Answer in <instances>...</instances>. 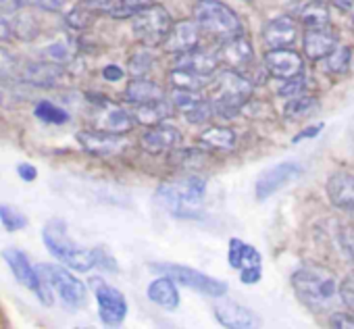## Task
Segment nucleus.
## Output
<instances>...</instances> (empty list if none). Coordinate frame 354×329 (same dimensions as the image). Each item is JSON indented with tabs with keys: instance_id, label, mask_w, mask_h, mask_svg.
I'll return each mask as SVG.
<instances>
[{
	"instance_id": "1",
	"label": "nucleus",
	"mask_w": 354,
	"mask_h": 329,
	"mask_svg": "<svg viewBox=\"0 0 354 329\" xmlns=\"http://www.w3.org/2000/svg\"><path fill=\"white\" fill-rule=\"evenodd\" d=\"M292 288L298 300L313 312L333 310L339 298V285L333 271L319 265H304L292 273Z\"/></svg>"
},
{
	"instance_id": "2",
	"label": "nucleus",
	"mask_w": 354,
	"mask_h": 329,
	"mask_svg": "<svg viewBox=\"0 0 354 329\" xmlns=\"http://www.w3.org/2000/svg\"><path fill=\"white\" fill-rule=\"evenodd\" d=\"M207 196V182L198 176L173 180L156 190V200L180 219H201L203 217V205Z\"/></svg>"
},
{
	"instance_id": "3",
	"label": "nucleus",
	"mask_w": 354,
	"mask_h": 329,
	"mask_svg": "<svg viewBox=\"0 0 354 329\" xmlns=\"http://www.w3.org/2000/svg\"><path fill=\"white\" fill-rule=\"evenodd\" d=\"M250 98L252 82L244 77L238 69H227L209 84V100L215 109V115L236 117Z\"/></svg>"
},
{
	"instance_id": "4",
	"label": "nucleus",
	"mask_w": 354,
	"mask_h": 329,
	"mask_svg": "<svg viewBox=\"0 0 354 329\" xmlns=\"http://www.w3.org/2000/svg\"><path fill=\"white\" fill-rule=\"evenodd\" d=\"M42 240L46 250L65 267L73 269V271H90L92 267H96L94 261V250H86L82 248L67 232L65 221L61 219H50L44 227H42Z\"/></svg>"
},
{
	"instance_id": "5",
	"label": "nucleus",
	"mask_w": 354,
	"mask_h": 329,
	"mask_svg": "<svg viewBox=\"0 0 354 329\" xmlns=\"http://www.w3.org/2000/svg\"><path fill=\"white\" fill-rule=\"evenodd\" d=\"M194 21L201 26V30L221 40L242 34L238 15L219 0H198L194 5Z\"/></svg>"
},
{
	"instance_id": "6",
	"label": "nucleus",
	"mask_w": 354,
	"mask_h": 329,
	"mask_svg": "<svg viewBox=\"0 0 354 329\" xmlns=\"http://www.w3.org/2000/svg\"><path fill=\"white\" fill-rule=\"evenodd\" d=\"M38 273L48 281V285L59 296V300L65 308L77 310V308L86 306V302H88L86 285L77 277H73L63 265H50V263L38 265Z\"/></svg>"
},
{
	"instance_id": "7",
	"label": "nucleus",
	"mask_w": 354,
	"mask_h": 329,
	"mask_svg": "<svg viewBox=\"0 0 354 329\" xmlns=\"http://www.w3.org/2000/svg\"><path fill=\"white\" fill-rule=\"evenodd\" d=\"M3 258H5V263L9 265L11 273L15 275V279H17L24 288L32 290V292L38 296V300H40L42 304H46V306L53 304V294H55L53 288H50L48 281L38 273V267H34V265L30 263V258H28V254H26L24 250H19V248H5V250H3Z\"/></svg>"
},
{
	"instance_id": "8",
	"label": "nucleus",
	"mask_w": 354,
	"mask_h": 329,
	"mask_svg": "<svg viewBox=\"0 0 354 329\" xmlns=\"http://www.w3.org/2000/svg\"><path fill=\"white\" fill-rule=\"evenodd\" d=\"M152 271H158L167 277H171L175 283H182V285H188L201 294H207V296H213V298H221L225 292H227V283L225 281H219L203 271H196L192 267H184V265H173V263H156V265H150Z\"/></svg>"
},
{
	"instance_id": "9",
	"label": "nucleus",
	"mask_w": 354,
	"mask_h": 329,
	"mask_svg": "<svg viewBox=\"0 0 354 329\" xmlns=\"http://www.w3.org/2000/svg\"><path fill=\"white\" fill-rule=\"evenodd\" d=\"M173 21L169 17V13L160 7L150 3L148 7H144L131 24V32L133 36L144 44V46H158L165 42L167 34L171 32Z\"/></svg>"
},
{
	"instance_id": "10",
	"label": "nucleus",
	"mask_w": 354,
	"mask_h": 329,
	"mask_svg": "<svg viewBox=\"0 0 354 329\" xmlns=\"http://www.w3.org/2000/svg\"><path fill=\"white\" fill-rule=\"evenodd\" d=\"M92 290H94V298L98 302V314L100 321L109 327H117L125 321L127 317V300L125 296L113 288L111 283H106L102 277H92Z\"/></svg>"
},
{
	"instance_id": "11",
	"label": "nucleus",
	"mask_w": 354,
	"mask_h": 329,
	"mask_svg": "<svg viewBox=\"0 0 354 329\" xmlns=\"http://www.w3.org/2000/svg\"><path fill=\"white\" fill-rule=\"evenodd\" d=\"M88 98L92 102V121L96 129L111 131V133H127L133 127L136 119L123 106L102 96H88Z\"/></svg>"
},
{
	"instance_id": "12",
	"label": "nucleus",
	"mask_w": 354,
	"mask_h": 329,
	"mask_svg": "<svg viewBox=\"0 0 354 329\" xmlns=\"http://www.w3.org/2000/svg\"><path fill=\"white\" fill-rule=\"evenodd\" d=\"M227 258H230V265L240 271V281L242 283L252 285V283L261 281V277H263V267H261L263 258H261V252L257 248H252L250 244H246V242H242L238 238H232Z\"/></svg>"
},
{
	"instance_id": "13",
	"label": "nucleus",
	"mask_w": 354,
	"mask_h": 329,
	"mask_svg": "<svg viewBox=\"0 0 354 329\" xmlns=\"http://www.w3.org/2000/svg\"><path fill=\"white\" fill-rule=\"evenodd\" d=\"M302 164H298L296 160H286V162H279L275 167H271L269 171H265L259 180H257V186H254V194L259 200H267L271 198L273 194H277L281 188H286L288 184H292L296 178L302 176Z\"/></svg>"
},
{
	"instance_id": "14",
	"label": "nucleus",
	"mask_w": 354,
	"mask_h": 329,
	"mask_svg": "<svg viewBox=\"0 0 354 329\" xmlns=\"http://www.w3.org/2000/svg\"><path fill=\"white\" fill-rule=\"evenodd\" d=\"M77 142L82 148L94 156H115L125 150L127 142L123 133H111L102 129H88L77 133Z\"/></svg>"
},
{
	"instance_id": "15",
	"label": "nucleus",
	"mask_w": 354,
	"mask_h": 329,
	"mask_svg": "<svg viewBox=\"0 0 354 329\" xmlns=\"http://www.w3.org/2000/svg\"><path fill=\"white\" fill-rule=\"evenodd\" d=\"M263 63L267 73L275 79H290L304 73L302 57L292 48H269Z\"/></svg>"
},
{
	"instance_id": "16",
	"label": "nucleus",
	"mask_w": 354,
	"mask_h": 329,
	"mask_svg": "<svg viewBox=\"0 0 354 329\" xmlns=\"http://www.w3.org/2000/svg\"><path fill=\"white\" fill-rule=\"evenodd\" d=\"M182 144V133L171 125H152L140 138V148L148 154H171Z\"/></svg>"
},
{
	"instance_id": "17",
	"label": "nucleus",
	"mask_w": 354,
	"mask_h": 329,
	"mask_svg": "<svg viewBox=\"0 0 354 329\" xmlns=\"http://www.w3.org/2000/svg\"><path fill=\"white\" fill-rule=\"evenodd\" d=\"M217 53H219L221 63H225L230 69H238V71L246 69L254 61V48L244 34L221 40Z\"/></svg>"
},
{
	"instance_id": "18",
	"label": "nucleus",
	"mask_w": 354,
	"mask_h": 329,
	"mask_svg": "<svg viewBox=\"0 0 354 329\" xmlns=\"http://www.w3.org/2000/svg\"><path fill=\"white\" fill-rule=\"evenodd\" d=\"M335 46H337V38L329 30V24L327 26H315V28H306L304 30L302 48H304V55L310 61L325 59L327 55H331L335 50Z\"/></svg>"
},
{
	"instance_id": "19",
	"label": "nucleus",
	"mask_w": 354,
	"mask_h": 329,
	"mask_svg": "<svg viewBox=\"0 0 354 329\" xmlns=\"http://www.w3.org/2000/svg\"><path fill=\"white\" fill-rule=\"evenodd\" d=\"M201 42V26L196 21H177L167 34L162 48L171 55H182L196 48Z\"/></svg>"
},
{
	"instance_id": "20",
	"label": "nucleus",
	"mask_w": 354,
	"mask_h": 329,
	"mask_svg": "<svg viewBox=\"0 0 354 329\" xmlns=\"http://www.w3.org/2000/svg\"><path fill=\"white\" fill-rule=\"evenodd\" d=\"M327 196L331 205L350 217H354V176L346 171H335L327 180Z\"/></svg>"
},
{
	"instance_id": "21",
	"label": "nucleus",
	"mask_w": 354,
	"mask_h": 329,
	"mask_svg": "<svg viewBox=\"0 0 354 329\" xmlns=\"http://www.w3.org/2000/svg\"><path fill=\"white\" fill-rule=\"evenodd\" d=\"M298 38V24L294 17L283 15L271 19L263 28V40L267 48H290Z\"/></svg>"
},
{
	"instance_id": "22",
	"label": "nucleus",
	"mask_w": 354,
	"mask_h": 329,
	"mask_svg": "<svg viewBox=\"0 0 354 329\" xmlns=\"http://www.w3.org/2000/svg\"><path fill=\"white\" fill-rule=\"evenodd\" d=\"M215 317L223 327L246 329V327H259L261 325V319L250 308H246L238 302H230V300L215 304Z\"/></svg>"
},
{
	"instance_id": "23",
	"label": "nucleus",
	"mask_w": 354,
	"mask_h": 329,
	"mask_svg": "<svg viewBox=\"0 0 354 329\" xmlns=\"http://www.w3.org/2000/svg\"><path fill=\"white\" fill-rule=\"evenodd\" d=\"M219 65H221L219 53H213V50H207V48H198V46L188 50V53L177 55V61H175V67L190 69V71L201 73V75L215 73Z\"/></svg>"
},
{
	"instance_id": "24",
	"label": "nucleus",
	"mask_w": 354,
	"mask_h": 329,
	"mask_svg": "<svg viewBox=\"0 0 354 329\" xmlns=\"http://www.w3.org/2000/svg\"><path fill=\"white\" fill-rule=\"evenodd\" d=\"M61 77H63V67L61 63H55V61H38V63L28 65L24 71V79L40 88L57 86Z\"/></svg>"
},
{
	"instance_id": "25",
	"label": "nucleus",
	"mask_w": 354,
	"mask_h": 329,
	"mask_svg": "<svg viewBox=\"0 0 354 329\" xmlns=\"http://www.w3.org/2000/svg\"><path fill=\"white\" fill-rule=\"evenodd\" d=\"M173 102L167 100V98H158V100H152V102H144V104H136V111L131 113L136 123L140 125H146V127H152V125H158L162 123L171 113H173Z\"/></svg>"
},
{
	"instance_id": "26",
	"label": "nucleus",
	"mask_w": 354,
	"mask_h": 329,
	"mask_svg": "<svg viewBox=\"0 0 354 329\" xmlns=\"http://www.w3.org/2000/svg\"><path fill=\"white\" fill-rule=\"evenodd\" d=\"M146 292H148V298H150L154 304H158V306H162V308H167V310H173V308L180 306V292H177L175 281H173L171 277H167V275L154 279V281L148 285Z\"/></svg>"
},
{
	"instance_id": "27",
	"label": "nucleus",
	"mask_w": 354,
	"mask_h": 329,
	"mask_svg": "<svg viewBox=\"0 0 354 329\" xmlns=\"http://www.w3.org/2000/svg\"><path fill=\"white\" fill-rule=\"evenodd\" d=\"M158 98H165L162 88L158 84L146 79V77H133L125 88V100L133 106L144 104V102H152Z\"/></svg>"
},
{
	"instance_id": "28",
	"label": "nucleus",
	"mask_w": 354,
	"mask_h": 329,
	"mask_svg": "<svg viewBox=\"0 0 354 329\" xmlns=\"http://www.w3.org/2000/svg\"><path fill=\"white\" fill-rule=\"evenodd\" d=\"M296 19L306 26V28H315V26H327L329 24V11L325 7L323 0H308L302 7L296 9Z\"/></svg>"
},
{
	"instance_id": "29",
	"label": "nucleus",
	"mask_w": 354,
	"mask_h": 329,
	"mask_svg": "<svg viewBox=\"0 0 354 329\" xmlns=\"http://www.w3.org/2000/svg\"><path fill=\"white\" fill-rule=\"evenodd\" d=\"M317 109H319V100L315 96L298 94V96H292L283 104V117L290 119V121H302V119L315 115Z\"/></svg>"
},
{
	"instance_id": "30",
	"label": "nucleus",
	"mask_w": 354,
	"mask_h": 329,
	"mask_svg": "<svg viewBox=\"0 0 354 329\" xmlns=\"http://www.w3.org/2000/svg\"><path fill=\"white\" fill-rule=\"evenodd\" d=\"M236 131L230 127H209L203 135H201V146L209 148V150H232L236 146Z\"/></svg>"
},
{
	"instance_id": "31",
	"label": "nucleus",
	"mask_w": 354,
	"mask_h": 329,
	"mask_svg": "<svg viewBox=\"0 0 354 329\" xmlns=\"http://www.w3.org/2000/svg\"><path fill=\"white\" fill-rule=\"evenodd\" d=\"M169 79H171L173 88H182V90H203L211 84L209 75H201V73H194V71L182 69V67H173L169 73Z\"/></svg>"
},
{
	"instance_id": "32",
	"label": "nucleus",
	"mask_w": 354,
	"mask_h": 329,
	"mask_svg": "<svg viewBox=\"0 0 354 329\" xmlns=\"http://www.w3.org/2000/svg\"><path fill=\"white\" fill-rule=\"evenodd\" d=\"M46 55L55 63H69L77 55V42L71 36H59L55 42H50V46L46 48Z\"/></svg>"
},
{
	"instance_id": "33",
	"label": "nucleus",
	"mask_w": 354,
	"mask_h": 329,
	"mask_svg": "<svg viewBox=\"0 0 354 329\" xmlns=\"http://www.w3.org/2000/svg\"><path fill=\"white\" fill-rule=\"evenodd\" d=\"M34 115L42 121V123H48V125H63L69 121V113L61 106H57L55 102L50 100H42L36 104V111Z\"/></svg>"
},
{
	"instance_id": "34",
	"label": "nucleus",
	"mask_w": 354,
	"mask_h": 329,
	"mask_svg": "<svg viewBox=\"0 0 354 329\" xmlns=\"http://www.w3.org/2000/svg\"><path fill=\"white\" fill-rule=\"evenodd\" d=\"M152 0H115V3L106 9V13L113 19H133L144 7H148Z\"/></svg>"
},
{
	"instance_id": "35",
	"label": "nucleus",
	"mask_w": 354,
	"mask_h": 329,
	"mask_svg": "<svg viewBox=\"0 0 354 329\" xmlns=\"http://www.w3.org/2000/svg\"><path fill=\"white\" fill-rule=\"evenodd\" d=\"M350 61H352V53L348 46H335V50L331 55L325 57V69L327 73L331 75H342L348 71L350 67Z\"/></svg>"
},
{
	"instance_id": "36",
	"label": "nucleus",
	"mask_w": 354,
	"mask_h": 329,
	"mask_svg": "<svg viewBox=\"0 0 354 329\" xmlns=\"http://www.w3.org/2000/svg\"><path fill=\"white\" fill-rule=\"evenodd\" d=\"M11 34L13 38H19V40H34V36L38 34V24L28 13L15 15L11 17Z\"/></svg>"
},
{
	"instance_id": "37",
	"label": "nucleus",
	"mask_w": 354,
	"mask_h": 329,
	"mask_svg": "<svg viewBox=\"0 0 354 329\" xmlns=\"http://www.w3.org/2000/svg\"><path fill=\"white\" fill-rule=\"evenodd\" d=\"M0 223L5 225L7 232H19L24 227H28V217L21 211H17L15 207L0 205Z\"/></svg>"
},
{
	"instance_id": "38",
	"label": "nucleus",
	"mask_w": 354,
	"mask_h": 329,
	"mask_svg": "<svg viewBox=\"0 0 354 329\" xmlns=\"http://www.w3.org/2000/svg\"><path fill=\"white\" fill-rule=\"evenodd\" d=\"M213 115H215V109H213V104H211L209 98H203V100H198L192 109L184 111L186 121H190V123H194V125L209 123V121L213 119Z\"/></svg>"
},
{
	"instance_id": "39",
	"label": "nucleus",
	"mask_w": 354,
	"mask_h": 329,
	"mask_svg": "<svg viewBox=\"0 0 354 329\" xmlns=\"http://www.w3.org/2000/svg\"><path fill=\"white\" fill-rule=\"evenodd\" d=\"M198 100H203L201 90H182V88H173L171 92V102L177 111H188L192 109Z\"/></svg>"
},
{
	"instance_id": "40",
	"label": "nucleus",
	"mask_w": 354,
	"mask_h": 329,
	"mask_svg": "<svg viewBox=\"0 0 354 329\" xmlns=\"http://www.w3.org/2000/svg\"><path fill=\"white\" fill-rule=\"evenodd\" d=\"M173 154V160L177 162V164H184V167H203L205 164V160L209 158V154L207 152H203V150H194V148H188V150H173L171 152Z\"/></svg>"
},
{
	"instance_id": "41",
	"label": "nucleus",
	"mask_w": 354,
	"mask_h": 329,
	"mask_svg": "<svg viewBox=\"0 0 354 329\" xmlns=\"http://www.w3.org/2000/svg\"><path fill=\"white\" fill-rule=\"evenodd\" d=\"M94 9H90L88 5H86V9L84 7H77V9H73L69 15H67V24L71 26V28H75V30H84V28H90V24L94 21Z\"/></svg>"
},
{
	"instance_id": "42",
	"label": "nucleus",
	"mask_w": 354,
	"mask_h": 329,
	"mask_svg": "<svg viewBox=\"0 0 354 329\" xmlns=\"http://www.w3.org/2000/svg\"><path fill=\"white\" fill-rule=\"evenodd\" d=\"M281 84L277 86V94L283 96V98H292V96H298L304 92V73L296 75V77H290V79H279Z\"/></svg>"
},
{
	"instance_id": "43",
	"label": "nucleus",
	"mask_w": 354,
	"mask_h": 329,
	"mask_svg": "<svg viewBox=\"0 0 354 329\" xmlns=\"http://www.w3.org/2000/svg\"><path fill=\"white\" fill-rule=\"evenodd\" d=\"M150 67H152V57L146 50H140L129 59V73L133 77H144L150 71Z\"/></svg>"
},
{
	"instance_id": "44",
	"label": "nucleus",
	"mask_w": 354,
	"mask_h": 329,
	"mask_svg": "<svg viewBox=\"0 0 354 329\" xmlns=\"http://www.w3.org/2000/svg\"><path fill=\"white\" fill-rule=\"evenodd\" d=\"M339 298H342L344 306L350 312H354V271L344 277V281L339 285Z\"/></svg>"
},
{
	"instance_id": "45",
	"label": "nucleus",
	"mask_w": 354,
	"mask_h": 329,
	"mask_svg": "<svg viewBox=\"0 0 354 329\" xmlns=\"http://www.w3.org/2000/svg\"><path fill=\"white\" fill-rule=\"evenodd\" d=\"M339 244H342L344 252L354 261V225L342 227V232H339Z\"/></svg>"
},
{
	"instance_id": "46",
	"label": "nucleus",
	"mask_w": 354,
	"mask_h": 329,
	"mask_svg": "<svg viewBox=\"0 0 354 329\" xmlns=\"http://www.w3.org/2000/svg\"><path fill=\"white\" fill-rule=\"evenodd\" d=\"M94 261H96V267H102L104 271H117L115 258L104 248H96L94 250Z\"/></svg>"
},
{
	"instance_id": "47",
	"label": "nucleus",
	"mask_w": 354,
	"mask_h": 329,
	"mask_svg": "<svg viewBox=\"0 0 354 329\" xmlns=\"http://www.w3.org/2000/svg\"><path fill=\"white\" fill-rule=\"evenodd\" d=\"M26 3L32 5V7H38V9H42V11L55 13V11H61V9L65 7L67 0H26Z\"/></svg>"
},
{
	"instance_id": "48",
	"label": "nucleus",
	"mask_w": 354,
	"mask_h": 329,
	"mask_svg": "<svg viewBox=\"0 0 354 329\" xmlns=\"http://www.w3.org/2000/svg\"><path fill=\"white\" fill-rule=\"evenodd\" d=\"M331 327H354V312H335L329 319Z\"/></svg>"
},
{
	"instance_id": "49",
	"label": "nucleus",
	"mask_w": 354,
	"mask_h": 329,
	"mask_svg": "<svg viewBox=\"0 0 354 329\" xmlns=\"http://www.w3.org/2000/svg\"><path fill=\"white\" fill-rule=\"evenodd\" d=\"M17 176H19L24 182H36L38 169L34 167L32 162H19V164H17Z\"/></svg>"
},
{
	"instance_id": "50",
	"label": "nucleus",
	"mask_w": 354,
	"mask_h": 329,
	"mask_svg": "<svg viewBox=\"0 0 354 329\" xmlns=\"http://www.w3.org/2000/svg\"><path fill=\"white\" fill-rule=\"evenodd\" d=\"M323 123H319V125H310V127H306V129H302V131H298L294 138H292V142L294 144H298V142H302V140H308V138H315V135H319L321 131H323Z\"/></svg>"
},
{
	"instance_id": "51",
	"label": "nucleus",
	"mask_w": 354,
	"mask_h": 329,
	"mask_svg": "<svg viewBox=\"0 0 354 329\" xmlns=\"http://www.w3.org/2000/svg\"><path fill=\"white\" fill-rule=\"evenodd\" d=\"M26 5V0H0V13H15Z\"/></svg>"
},
{
	"instance_id": "52",
	"label": "nucleus",
	"mask_w": 354,
	"mask_h": 329,
	"mask_svg": "<svg viewBox=\"0 0 354 329\" xmlns=\"http://www.w3.org/2000/svg\"><path fill=\"white\" fill-rule=\"evenodd\" d=\"M102 77H104L106 82H119V79L123 77V69L117 67V65H106V67L102 69Z\"/></svg>"
},
{
	"instance_id": "53",
	"label": "nucleus",
	"mask_w": 354,
	"mask_h": 329,
	"mask_svg": "<svg viewBox=\"0 0 354 329\" xmlns=\"http://www.w3.org/2000/svg\"><path fill=\"white\" fill-rule=\"evenodd\" d=\"M84 3L90 7V9H94V11H106L115 0H84Z\"/></svg>"
},
{
	"instance_id": "54",
	"label": "nucleus",
	"mask_w": 354,
	"mask_h": 329,
	"mask_svg": "<svg viewBox=\"0 0 354 329\" xmlns=\"http://www.w3.org/2000/svg\"><path fill=\"white\" fill-rule=\"evenodd\" d=\"M333 5L344 11V13H352L354 11V0H333Z\"/></svg>"
},
{
	"instance_id": "55",
	"label": "nucleus",
	"mask_w": 354,
	"mask_h": 329,
	"mask_svg": "<svg viewBox=\"0 0 354 329\" xmlns=\"http://www.w3.org/2000/svg\"><path fill=\"white\" fill-rule=\"evenodd\" d=\"M323 3H325V0H323Z\"/></svg>"
}]
</instances>
